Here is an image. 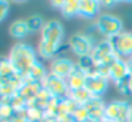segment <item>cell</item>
<instances>
[{
  "label": "cell",
  "instance_id": "30",
  "mask_svg": "<svg viewBox=\"0 0 132 122\" xmlns=\"http://www.w3.org/2000/svg\"><path fill=\"white\" fill-rule=\"evenodd\" d=\"M117 3H121V2H126V0H115Z\"/></svg>",
  "mask_w": 132,
  "mask_h": 122
},
{
  "label": "cell",
  "instance_id": "33",
  "mask_svg": "<svg viewBox=\"0 0 132 122\" xmlns=\"http://www.w3.org/2000/svg\"><path fill=\"white\" fill-rule=\"evenodd\" d=\"M16 2H26V0H16Z\"/></svg>",
  "mask_w": 132,
  "mask_h": 122
},
{
  "label": "cell",
  "instance_id": "32",
  "mask_svg": "<svg viewBox=\"0 0 132 122\" xmlns=\"http://www.w3.org/2000/svg\"><path fill=\"white\" fill-rule=\"evenodd\" d=\"M101 122H111V121H106V119H102Z\"/></svg>",
  "mask_w": 132,
  "mask_h": 122
},
{
  "label": "cell",
  "instance_id": "7",
  "mask_svg": "<svg viewBox=\"0 0 132 122\" xmlns=\"http://www.w3.org/2000/svg\"><path fill=\"white\" fill-rule=\"evenodd\" d=\"M75 67H77V62L71 61L67 57H55L50 64V72L60 77V78L67 79L75 70Z\"/></svg>",
  "mask_w": 132,
  "mask_h": 122
},
{
  "label": "cell",
  "instance_id": "17",
  "mask_svg": "<svg viewBox=\"0 0 132 122\" xmlns=\"http://www.w3.org/2000/svg\"><path fill=\"white\" fill-rule=\"evenodd\" d=\"M80 2H81V0H65L64 4H63V7L60 9V11L63 13V16H65V17L78 16Z\"/></svg>",
  "mask_w": 132,
  "mask_h": 122
},
{
  "label": "cell",
  "instance_id": "15",
  "mask_svg": "<svg viewBox=\"0 0 132 122\" xmlns=\"http://www.w3.org/2000/svg\"><path fill=\"white\" fill-rule=\"evenodd\" d=\"M119 116H121V99L108 102L105 105V111H104V119L111 122H119Z\"/></svg>",
  "mask_w": 132,
  "mask_h": 122
},
{
  "label": "cell",
  "instance_id": "16",
  "mask_svg": "<svg viewBox=\"0 0 132 122\" xmlns=\"http://www.w3.org/2000/svg\"><path fill=\"white\" fill-rule=\"evenodd\" d=\"M68 96H70V98H71L77 105H80V107H84V105H85L87 102L91 99L92 95L85 90V88H81V90H77V91H70Z\"/></svg>",
  "mask_w": 132,
  "mask_h": 122
},
{
  "label": "cell",
  "instance_id": "14",
  "mask_svg": "<svg viewBox=\"0 0 132 122\" xmlns=\"http://www.w3.org/2000/svg\"><path fill=\"white\" fill-rule=\"evenodd\" d=\"M47 70L46 67L43 65V62L41 61H37L34 62V65H33L31 68H30L29 74H27L26 77H24V79L26 81H34V82H41L44 78L47 77Z\"/></svg>",
  "mask_w": 132,
  "mask_h": 122
},
{
  "label": "cell",
  "instance_id": "31",
  "mask_svg": "<svg viewBox=\"0 0 132 122\" xmlns=\"http://www.w3.org/2000/svg\"><path fill=\"white\" fill-rule=\"evenodd\" d=\"M3 84V78H2V77H0V85Z\"/></svg>",
  "mask_w": 132,
  "mask_h": 122
},
{
  "label": "cell",
  "instance_id": "9",
  "mask_svg": "<svg viewBox=\"0 0 132 122\" xmlns=\"http://www.w3.org/2000/svg\"><path fill=\"white\" fill-rule=\"evenodd\" d=\"M131 70H129L128 67V62H126V60L123 58H118L115 60L114 62L111 64V67H109V79L111 81H114L115 84H118V82L123 81L125 78H128L129 75H131Z\"/></svg>",
  "mask_w": 132,
  "mask_h": 122
},
{
  "label": "cell",
  "instance_id": "34",
  "mask_svg": "<svg viewBox=\"0 0 132 122\" xmlns=\"http://www.w3.org/2000/svg\"><path fill=\"white\" fill-rule=\"evenodd\" d=\"M126 2H128V3H132V0H126Z\"/></svg>",
  "mask_w": 132,
  "mask_h": 122
},
{
  "label": "cell",
  "instance_id": "3",
  "mask_svg": "<svg viewBox=\"0 0 132 122\" xmlns=\"http://www.w3.org/2000/svg\"><path fill=\"white\" fill-rule=\"evenodd\" d=\"M94 27L97 28L98 33L102 37H105V38L117 36L121 31H123L122 30V27H123L122 20H121L119 17L114 16V14H108V13L100 14V16L97 17V20H95Z\"/></svg>",
  "mask_w": 132,
  "mask_h": 122
},
{
  "label": "cell",
  "instance_id": "25",
  "mask_svg": "<svg viewBox=\"0 0 132 122\" xmlns=\"http://www.w3.org/2000/svg\"><path fill=\"white\" fill-rule=\"evenodd\" d=\"M50 2H51V4L54 6V7L61 9V7H63V4H64V2H65V0H50Z\"/></svg>",
  "mask_w": 132,
  "mask_h": 122
},
{
  "label": "cell",
  "instance_id": "10",
  "mask_svg": "<svg viewBox=\"0 0 132 122\" xmlns=\"http://www.w3.org/2000/svg\"><path fill=\"white\" fill-rule=\"evenodd\" d=\"M105 102L102 101V96H91L88 102H87L84 107L88 109L89 116L92 119H98V121H102L104 119V111H105Z\"/></svg>",
  "mask_w": 132,
  "mask_h": 122
},
{
  "label": "cell",
  "instance_id": "8",
  "mask_svg": "<svg viewBox=\"0 0 132 122\" xmlns=\"http://www.w3.org/2000/svg\"><path fill=\"white\" fill-rule=\"evenodd\" d=\"M108 82H109L108 77L100 75V74L87 75L85 90L88 91L92 96H102L106 92V90H108Z\"/></svg>",
  "mask_w": 132,
  "mask_h": 122
},
{
  "label": "cell",
  "instance_id": "5",
  "mask_svg": "<svg viewBox=\"0 0 132 122\" xmlns=\"http://www.w3.org/2000/svg\"><path fill=\"white\" fill-rule=\"evenodd\" d=\"M109 43L112 45V50L118 57L123 60H128L132 57V33L129 31H121L117 36L109 37Z\"/></svg>",
  "mask_w": 132,
  "mask_h": 122
},
{
  "label": "cell",
  "instance_id": "28",
  "mask_svg": "<svg viewBox=\"0 0 132 122\" xmlns=\"http://www.w3.org/2000/svg\"><path fill=\"white\" fill-rule=\"evenodd\" d=\"M128 122H132V105H131V112H129V118H128Z\"/></svg>",
  "mask_w": 132,
  "mask_h": 122
},
{
  "label": "cell",
  "instance_id": "2",
  "mask_svg": "<svg viewBox=\"0 0 132 122\" xmlns=\"http://www.w3.org/2000/svg\"><path fill=\"white\" fill-rule=\"evenodd\" d=\"M9 60L12 61L17 74H20L21 77H26L34 62L38 61L37 51L26 43H16L10 50Z\"/></svg>",
  "mask_w": 132,
  "mask_h": 122
},
{
  "label": "cell",
  "instance_id": "1",
  "mask_svg": "<svg viewBox=\"0 0 132 122\" xmlns=\"http://www.w3.org/2000/svg\"><path fill=\"white\" fill-rule=\"evenodd\" d=\"M40 43H38L37 54L44 60H54L58 54L64 41V27L57 20L46 21L44 27L40 31Z\"/></svg>",
  "mask_w": 132,
  "mask_h": 122
},
{
  "label": "cell",
  "instance_id": "4",
  "mask_svg": "<svg viewBox=\"0 0 132 122\" xmlns=\"http://www.w3.org/2000/svg\"><path fill=\"white\" fill-rule=\"evenodd\" d=\"M94 47H95L94 38L89 34L75 33L70 37V48L78 58L85 57V55H91Z\"/></svg>",
  "mask_w": 132,
  "mask_h": 122
},
{
  "label": "cell",
  "instance_id": "20",
  "mask_svg": "<svg viewBox=\"0 0 132 122\" xmlns=\"http://www.w3.org/2000/svg\"><path fill=\"white\" fill-rule=\"evenodd\" d=\"M10 105L13 107V109L16 111V113L20 112V111H24L27 108V101L23 98V96L20 95V94H16V95H13L12 98H10Z\"/></svg>",
  "mask_w": 132,
  "mask_h": 122
},
{
  "label": "cell",
  "instance_id": "12",
  "mask_svg": "<svg viewBox=\"0 0 132 122\" xmlns=\"http://www.w3.org/2000/svg\"><path fill=\"white\" fill-rule=\"evenodd\" d=\"M85 79H87V74L77 65L75 70L71 72V75L67 78L68 90L70 91H77V90H81V88H85Z\"/></svg>",
  "mask_w": 132,
  "mask_h": 122
},
{
  "label": "cell",
  "instance_id": "24",
  "mask_svg": "<svg viewBox=\"0 0 132 122\" xmlns=\"http://www.w3.org/2000/svg\"><path fill=\"white\" fill-rule=\"evenodd\" d=\"M100 4L104 9H111L114 7V4H117V2L115 0H100Z\"/></svg>",
  "mask_w": 132,
  "mask_h": 122
},
{
  "label": "cell",
  "instance_id": "6",
  "mask_svg": "<svg viewBox=\"0 0 132 122\" xmlns=\"http://www.w3.org/2000/svg\"><path fill=\"white\" fill-rule=\"evenodd\" d=\"M44 88L50 91L54 98H65L68 96L70 94V90H68V85H67V79L64 78H60V77L54 75V74L48 72L47 77L41 81Z\"/></svg>",
  "mask_w": 132,
  "mask_h": 122
},
{
  "label": "cell",
  "instance_id": "21",
  "mask_svg": "<svg viewBox=\"0 0 132 122\" xmlns=\"http://www.w3.org/2000/svg\"><path fill=\"white\" fill-rule=\"evenodd\" d=\"M27 23H29V27H30V30H31V33L33 31H41V28L46 24V21L43 20V17H41L40 14H34V16L29 17V19H27Z\"/></svg>",
  "mask_w": 132,
  "mask_h": 122
},
{
  "label": "cell",
  "instance_id": "19",
  "mask_svg": "<svg viewBox=\"0 0 132 122\" xmlns=\"http://www.w3.org/2000/svg\"><path fill=\"white\" fill-rule=\"evenodd\" d=\"M26 118L29 122H41L44 119V109L30 107L26 109Z\"/></svg>",
  "mask_w": 132,
  "mask_h": 122
},
{
  "label": "cell",
  "instance_id": "18",
  "mask_svg": "<svg viewBox=\"0 0 132 122\" xmlns=\"http://www.w3.org/2000/svg\"><path fill=\"white\" fill-rule=\"evenodd\" d=\"M14 74H17V71L14 70V67H13L12 61L9 60V57L7 58H0V77L3 79H9L10 77H13Z\"/></svg>",
  "mask_w": 132,
  "mask_h": 122
},
{
  "label": "cell",
  "instance_id": "23",
  "mask_svg": "<svg viewBox=\"0 0 132 122\" xmlns=\"http://www.w3.org/2000/svg\"><path fill=\"white\" fill-rule=\"evenodd\" d=\"M10 11V2L9 0H0V23L7 17Z\"/></svg>",
  "mask_w": 132,
  "mask_h": 122
},
{
  "label": "cell",
  "instance_id": "11",
  "mask_svg": "<svg viewBox=\"0 0 132 122\" xmlns=\"http://www.w3.org/2000/svg\"><path fill=\"white\" fill-rule=\"evenodd\" d=\"M101 10L100 0H81L80 2V10H78V16L81 17H98V13Z\"/></svg>",
  "mask_w": 132,
  "mask_h": 122
},
{
  "label": "cell",
  "instance_id": "22",
  "mask_svg": "<svg viewBox=\"0 0 132 122\" xmlns=\"http://www.w3.org/2000/svg\"><path fill=\"white\" fill-rule=\"evenodd\" d=\"M89 118H91V116H89V112L85 107H78L77 109L74 111V113H72L74 122H85L87 119H89Z\"/></svg>",
  "mask_w": 132,
  "mask_h": 122
},
{
  "label": "cell",
  "instance_id": "13",
  "mask_svg": "<svg viewBox=\"0 0 132 122\" xmlns=\"http://www.w3.org/2000/svg\"><path fill=\"white\" fill-rule=\"evenodd\" d=\"M9 33L13 38H24V37H27L31 33V30H30V27H29L27 20L20 19V20H14V21L10 24Z\"/></svg>",
  "mask_w": 132,
  "mask_h": 122
},
{
  "label": "cell",
  "instance_id": "29",
  "mask_svg": "<svg viewBox=\"0 0 132 122\" xmlns=\"http://www.w3.org/2000/svg\"><path fill=\"white\" fill-rule=\"evenodd\" d=\"M85 122H101V121H98V119H92V118H89V119H87Z\"/></svg>",
  "mask_w": 132,
  "mask_h": 122
},
{
  "label": "cell",
  "instance_id": "26",
  "mask_svg": "<svg viewBox=\"0 0 132 122\" xmlns=\"http://www.w3.org/2000/svg\"><path fill=\"white\" fill-rule=\"evenodd\" d=\"M126 62H128V67H129V70H131V72H132V57H129V58L126 60Z\"/></svg>",
  "mask_w": 132,
  "mask_h": 122
},
{
  "label": "cell",
  "instance_id": "27",
  "mask_svg": "<svg viewBox=\"0 0 132 122\" xmlns=\"http://www.w3.org/2000/svg\"><path fill=\"white\" fill-rule=\"evenodd\" d=\"M129 92L132 94V75H131V78H129Z\"/></svg>",
  "mask_w": 132,
  "mask_h": 122
}]
</instances>
